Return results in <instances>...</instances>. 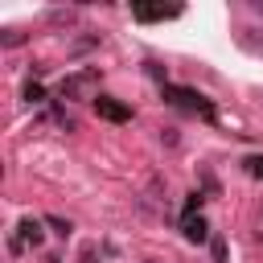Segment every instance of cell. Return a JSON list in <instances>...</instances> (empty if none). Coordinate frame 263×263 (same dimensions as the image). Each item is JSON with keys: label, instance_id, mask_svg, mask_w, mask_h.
<instances>
[{"label": "cell", "instance_id": "5b68a950", "mask_svg": "<svg viewBox=\"0 0 263 263\" xmlns=\"http://www.w3.org/2000/svg\"><path fill=\"white\" fill-rule=\"evenodd\" d=\"M247 164H251V173H259V177H263V156H251Z\"/></svg>", "mask_w": 263, "mask_h": 263}, {"label": "cell", "instance_id": "3957f363", "mask_svg": "<svg viewBox=\"0 0 263 263\" xmlns=\"http://www.w3.org/2000/svg\"><path fill=\"white\" fill-rule=\"evenodd\" d=\"M140 21H164V16H177V8H136Z\"/></svg>", "mask_w": 263, "mask_h": 263}, {"label": "cell", "instance_id": "6da1fadb", "mask_svg": "<svg viewBox=\"0 0 263 263\" xmlns=\"http://www.w3.org/2000/svg\"><path fill=\"white\" fill-rule=\"evenodd\" d=\"M168 99H173V103H181V107H193V111H205V115H210V103H205L201 95L185 90V86H168Z\"/></svg>", "mask_w": 263, "mask_h": 263}, {"label": "cell", "instance_id": "277c9868", "mask_svg": "<svg viewBox=\"0 0 263 263\" xmlns=\"http://www.w3.org/2000/svg\"><path fill=\"white\" fill-rule=\"evenodd\" d=\"M185 234H189L193 242H201V238H205V222H201V218H185Z\"/></svg>", "mask_w": 263, "mask_h": 263}, {"label": "cell", "instance_id": "7a4b0ae2", "mask_svg": "<svg viewBox=\"0 0 263 263\" xmlns=\"http://www.w3.org/2000/svg\"><path fill=\"white\" fill-rule=\"evenodd\" d=\"M95 107H99V115H107V119H115V123H123L132 111L127 107H119V103H111V99H95Z\"/></svg>", "mask_w": 263, "mask_h": 263}]
</instances>
